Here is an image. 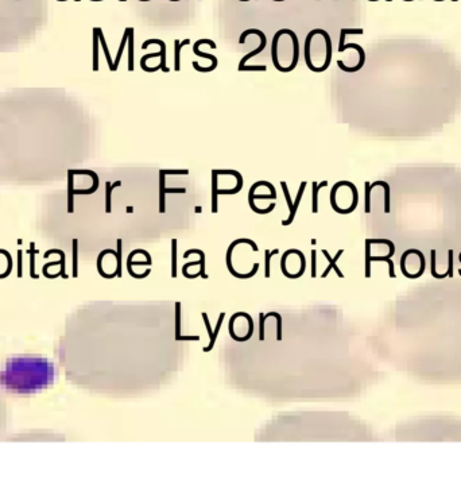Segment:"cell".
I'll list each match as a JSON object with an SVG mask.
<instances>
[{
    "label": "cell",
    "instance_id": "17",
    "mask_svg": "<svg viewBox=\"0 0 461 487\" xmlns=\"http://www.w3.org/2000/svg\"><path fill=\"white\" fill-rule=\"evenodd\" d=\"M128 34H130V27H127V29L124 30V34H123V38H122V42H120L119 50H118L116 58H115V61H113V72H116V70H118V68H119L120 60H122V56H123V51H124V49H126V46H127Z\"/></svg>",
    "mask_w": 461,
    "mask_h": 487
},
{
    "label": "cell",
    "instance_id": "37",
    "mask_svg": "<svg viewBox=\"0 0 461 487\" xmlns=\"http://www.w3.org/2000/svg\"><path fill=\"white\" fill-rule=\"evenodd\" d=\"M127 212H128V214H131V212H133V207H128Z\"/></svg>",
    "mask_w": 461,
    "mask_h": 487
},
{
    "label": "cell",
    "instance_id": "10",
    "mask_svg": "<svg viewBox=\"0 0 461 487\" xmlns=\"http://www.w3.org/2000/svg\"><path fill=\"white\" fill-rule=\"evenodd\" d=\"M305 188H306V181H302V182H301V185H299L298 192H297L295 201L293 203V211H291L290 215H289V219H286V220H283V222H282V226L287 227V226H290L291 223L294 222L295 215H297V211H298V207H299V204H301V200H302L303 193H305Z\"/></svg>",
    "mask_w": 461,
    "mask_h": 487
},
{
    "label": "cell",
    "instance_id": "29",
    "mask_svg": "<svg viewBox=\"0 0 461 487\" xmlns=\"http://www.w3.org/2000/svg\"><path fill=\"white\" fill-rule=\"evenodd\" d=\"M279 250L275 248L274 251H270V250H265V277L270 278V261L274 255H277Z\"/></svg>",
    "mask_w": 461,
    "mask_h": 487
},
{
    "label": "cell",
    "instance_id": "4",
    "mask_svg": "<svg viewBox=\"0 0 461 487\" xmlns=\"http://www.w3.org/2000/svg\"><path fill=\"white\" fill-rule=\"evenodd\" d=\"M150 45H159V46H161V51H158V53H150V54H146V56L142 57L141 68L145 66L146 61L150 60V58H154V57L157 58V57H159V58H161V70L167 73L170 69L167 68V65H166V43L163 42V41H161V39H147L146 42L142 43V49L145 50V49H147Z\"/></svg>",
    "mask_w": 461,
    "mask_h": 487
},
{
    "label": "cell",
    "instance_id": "3",
    "mask_svg": "<svg viewBox=\"0 0 461 487\" xmlns=\"http://www.w3.org/2000/svg\"><path fill=\"white\" fill-rule=\"evenodd\" d=\"M251 34H255V35H258V37H259V39H261V45L256 47L255 50L250 51L248 54H246V56H244L243 58L240 60L239 66H238V70H239V72H243V68L246 66V64H247V61L251 60V58H254L256 54H259L261 51L265 50L266 45H267V38H266V34L262 30H258V29H248V30L243 31V33H242V35H240V38H239L240 45H244V43H246V38H247L248 35H251Z\"/></svg>",
    "mask_w": 461,
    "mask_h": 487
},
{
    "label": "cell",
    "instance_id": "33",
    "mask_svg": "<svg viewBox=\"0 0 461 487\" xmlns=\"http://www.w3.org/2000/svg\"><path fill=\"white\" fill-rule=\"evenodd\" d=\"M448 277L453 278V250H448Z\"/></svg>",
    "mask_w": 461,
    "mask_h": 487
},
{
    "label": "cell",
    "instance_id": "35",
    "mask_svg": "<svg viewBox=\"0 0 461 487\" xmlns=\"http://www.w3.org/2000/svg\"><path fill=\"white\" fill-rule=\"evenodd\" d=\"M317 277V251L312 250V278Z\"/></svg>",
    "mask_w": 461,
    "mask_h": 487
},
{
    "label": "cell",
    "instance_id": "9",
    "mask_svg": "<svg viewBox=\"0 0 461 487\" xmlns=\"http://www.w3.org/2000/svg\"><path fill=\"white\" fill-rule=\"evenodd\" d=\"M322 254H324L325 258L328 259L329 263H328V267L325 269L324 273L321 274V278H326V275H328V274L330 273L332 270H334V271H336V274H337L338 277H340V278H344V274L341 273V270L338 269V266L336 265V262L338 261V258H340V256H341L342 254H344V250H342V248H341V250H338L337 254H336V256H334V258H332V256L329 255V252L326 251V250H322Z\"/></svg>",
    "mask_w": 461,
    "mask_h": 487
},
{
    "label": "cell",
    "instance_id": "49",
    "mask_svg": "<svg viewBox=\"0 0 461 487\" xmlns=\"http://www.w3.org/2000/svg\"><path fill=\"white\" fill-rule=\"evenodd\" d=\"M18 2H19V0H18Z\"/></svg>",
    "mask_w": 461,
    "mask_h": 487
},
{
    "label": "cell",
    "instance_id": "24",
    "mask_svg": "<svg viewBox=\"0 0 461 487\" xmlns=\"http://www.w3.org/2000/svg\"><path fill=\"white\" fill-rule=\"evenodd\" d=\"M371 184L366 181L364 182V197H366V201H364V212L366 214H370L371 212Z\"/></svg>",
    "mask_w": 461,
    "mask_h": 487
},
{
    "label": "cell",
    "instance_id": "8",
    "mask_svg": "<svg viewBox=\"0 0 461 487\" xmlns=\"http://www.w3.org/2000/svg\"><path fill=\"white\" fill-rule=\"evenodd\" d=\"M201 45H209L210 49H216V47H217L216 46V43H214L213 41H210V39H198V41L194 43V46H193V53H194L197 57H202V58L210 60L214 68H217V64H218L217 58H216L214 56H212V54H206V53H204V51H201L200 50Z\"/></svg>",
    "mask_w": 461,
    "mask_h": 487
},
{
    "label": "cell",
    "instance_id": "26",
    "mask_svg": "<svg viewBox=\"0 0 461 487\" xmlns=\"http://www.w3.org/2000/svg\"><path fill=\"white\" fill-rule=\"evenodd\" d=\"M181 303L177 301L175 303V340L178 342V339L181 338Z\"/></svg>",
    "mask_w": 461,
    "mask_h": 487
},
{
    "label": "cell",
    "instance_id": "46",
    "mask_svg": "<svg viewBox=\"0 0 461 487\" xmlns=\"http://www.w3.org/2000/svg\"><path fill=\"white\" fill-rule=\"evenodd\" d=\"M452 2H454V3H456V2H457V0H452Z\"/></svg>",
    "mask_w": 461,
    "mask_h": 487
},
{
    "label": "cell",
    "instance_id": "11",
    "mask_svg": "<svg viewBox=\"0 0 461 487\" xmlns=\"http://www.w3.org/2000/svg\"><path fill=\"white\" fill-rule=\"evenodd\" d=\"M165 177L162 171H159V214H165L166 212V182H165Z\"/></svg>",
    "mask_w": 461,
    "mask_h": 487
},
{
    "label": "cell",
    "instance_id": "12",
    "mask_svg": "<svg viewBox=\"0 0 461 487\" xmlns=\"http://www.w3.org/2000/svg\"><path fill=\"white\" fill-rule=\"evenodd\" d=\"M134 35H135V31H134V29L133 27H130V34H128V42H127V45H128V70L130 72H134V69H135V65H134V54H135V49H134V45H135V38H134Z\"/></svg>",
    "mask_w": 461,
    "mask_h": 487
},
{
    "label": "cell",
    "instance_id": "45",
    "mask_svg": "<svg viewBox=\"0 0 461 487\" xmlns=\"http://www.w3.org/2000/svg\"><path fill=\"white\" fill-rule=\"evenodd\" d=\"M74 2H81V0H74Z\"/></svg>",
    "mask_w": 461,
    "mask_h": 487
},
{
    "label": "cell",
    "instance_id": "21",
    "mask_svg": "<svg viewBox=\"0 0 461 487\" xmlns=\"http://www.w3.org/2000/svg\"><path fill=\"white\" fill-rule=\"evenodd\" d=\"M224 317H225V312L220 313V317H218L217 324H216V328L213 329V336L209 339V344H208L206 347H204V352H209V351L213 350L214 343H216V338H217L218 332H220V328H221V324H222V321H224Z\"/></svg>",
    "mask_w": 461,
    "mask_h": 487
},
{
    "label": "cell",
    "instance_id": "1",
    "mask_svg": "<svg viewBox=\"0 0 461 487\" xmlns=\"http://www.w3.org/2000/svg\"><path fill=\"white\" fill-rule=\"evenodd\" d=\"M56 378L50 360L41 356H17L6 362L0 371V386L10 393L31 394L47 389Z\"/></svg>",
    "mask_w": 461,
    "mask_h": 487
},
{
    "label": "cell",
    "instance_id": "43",
    "mask_svg": "<svg viewBox=\"0 0 461 487\" xmlns=\"http://www.w3.org/2000/svg\"><path fill=\"white\" fill-rule=\"evenodd\" d=\"M386 2H389V3H391V2H393V0H386Z\"/></svg>",
    "mask_w": 461,
    "mask_h": 487
},
{
    "label": "cell",
    "instance_id": "36",
    "mask_svg": "<svg viewBox=\"0 0 461 487\" xmlns=\"http://www.w3.org/2000/svg\"><path fill=\"white\" fill-rule=\"evenodd\" d=\"M166 193H186L185 188H166Z\"/></svg>",
    "mask_w": 461,
    "mask_h": 487
},
{
    "label": "cell",
    "instance_id": "22",
    "mask_svg": "<svg viewBox=\"0 0 461 487\" xmlns=\"http://www.w3.org/2000/svg\"><path fill=\"white\" fill-rule=\"evenodd\" d=\"M98 45H100V39H98V34L96 27L93 29V72L98 70Z\"/></svg>",
    "mask_w": 461,
    "mask_h": 487
},
{
    "label": "cell",
    "instance_id": "13",
    "mask_svg": "<svg viewBox=\"0 0 461 487\" xmlns=\"http://www.w3.org/2000/svg\"><path fill=\"white\" fill-rule=\"evenodd\" d=\"M190 43V39H184L182 42L175 39L174 41V70L175 72H179L181 70V50L182 47L186 46Z\"/></svg>",
    "mask_w": 461,
    "mask_h": 487
},
{
    "label": "cell",
    "instance_id": "32",
    "mask_svg": "<svg viewBox=\"0 0 461 487\" xmlns=\"http://www.w3.org/2000/svg\"><path fill=\"white\" fill-rule=\"evenodd\" d=\"M273 317L277 319V340H282V338H283L282 336V316L279 313L274 312Z\"/></svg>",
    "mask_w": 461,
    "mask_h": 487
},
{
    "label": "cell",
    "instance_id": "5",
    "mask_svg": "<svg viewBox=\"0 0 461 487\" xmlns=\"http://www.w3.org/2000/svg\"><path fill=\"white\" fill-rule=\"evenodd\" d=\"M258 188H259V182H255V184L252 185L251 188H250V192H248V204H250V208L258 215L270 214L271 211L275 210V203H271L266 210H259L255 204V199H263V200H265V199H270V200H275L277 196H275V194H271V193H270V194H255L256 189Z\"/></svg>",
    "mask_w": 461,
    "mask_h": 487
},
{
    "label": "cell",
    "instance_id": "48",
    "mask_svg": "<svg viewBox=\"0 0 461 487\" xmlns=\"http://www.w3.org/2000/svg\"><path fill=\"white\" fill-rule=\"evenodd\" d=\"M336 2H337V0H336Z\"/></svg>",
    "mask_w": 461,
    "mask_h": 487
},
{
    "label": "cell",
    "instance_id": "34",
    "mask_svg": "<svg viewBox=\"0 0 461 487\" xmlns=\"http://www.w3.org/2000/svg\"><path fill=\"white\" fill-rule=\"evenodd\" d=\"M162 171L165 175H188L189 170L188 169H184V170H159Z\"/></svg>",
    "mask_w": 461,
    "mask_h": 487
},
{
    "label": "cell",
    "instance_id": "30",
    "mask_svg": "<svg viewBox=\"0 0 461 487\" xmlns=\"http://www.w3.org/2000/svg\"><path fill=\"white\" fill-rule=\"evenodd\" d=\"M435 254H437V251H435V250H431V251H430V255H431V275H433L434 278H437V279H442V278L448 277V273H445V274L437 273V270H435Z\"/></svg>",
    "mask_w": 461,
    "mask_h": 487
},
{
    "label": "cell",
    "instance_id": "40",
    "mask_svg": "<svg viewBox=\"0 0 461 487\" xmlns=\"http://www.w3.org/2000/svg\"><path fill=\"white\" fill-rule=\"evenodd\" d=\"M458 261H460V263H461V252H460V255H458Z\"/></svg>",
    "mask_w": 461,
    "mask_h": 487
},
{
    "label": "cell",
    "instance_id": "41",
    "mask_svg": "<svg viewBox=\"0 0 461 487\" xmlns=\"http://www.w3.org/2000/svg\"><path fill=\"white\" fill-rule=\"evenodd\" d=\"M403 2H414V0H403Z\"/></svg>",
    "mask_w": 461,
    "mask_h": 487
},
{
    "label": "cell",
    "instance_id": "27",
    "mask_svg": "<svg viewBox=\"0 0 461 487\" xmlns=\"http://www.w3.org/2000/svg\"><path fill=\"white\" fill-rule=\"evenodd\" d=\"M371 277V242L366 239V278Z\"/></svg>",
    "mask_w": 461,
    "mask_h": 487
},
{
    "label": "cell",
    "instance_id": "19",
    "mask_svg": "<svg viewBox=\"0 0 461 487\" xmlns=\"http://www.w3.org/2000/svg\"><path fill=\"white\" fill-rule=\"evenodd\" d=\"M328 185V181H322L321 184H317V181L313 182V190H312V212L317 214L318 212V190L321 188H324Z\"/></svg>",
    "mask_w": 461,
    "mask_h": 487
},
{
    "label": "cell",
    "instance_id": "28",
    "mask_svg": "<svg viewBox=\"0 0 461 487\" xmlns=\"http://www.w3.org/2000/svg\"><path fill=\"white\" fill-rule=\"evenodd\" d=\"M118 244V251H116V262H118V269H116V275L118 277H122V254H123V240L118 239L116 242Z\"/></svg>",
    "mask_w": 461,
    "mask_h": 487
},
{
    "label": "cell",
    "instance_id": "39",
    "mask_svg": "<svg viewBox=\"0 0 461 487\" xmlns=\"http://www.w3.org/2000/svg\"><path fill=\"white\" fill-rule=\"evenodd\" d=\"M274 2H277V3H281V2H285V0H274Z\"/></svg>",
    "mask_w": 461,
    "mask_h": 487
},
{
    "label": "cell",
    "instance_id": "20",
    "mask_svg": "<svg viewBox=\"0 0 461 487\" xmlns=\"http://www.w3.org/2000/svg\"><path fill=\"white\" fill-rule=\"evenodd\" d=\"M217 186H218V175L212 171V212L217 214L218 205H217Z\"/></svg>",
    "mask_w": 461,
    "mask_h": 487
},
{
    "label": "cell",
    "instance_id": "42",
    "mask_svg": "<svg viewBox=\"0 0 461 487\" xmlns=\"http://www.w3.org/2000/svg\"><path fill=\"white\" fill-rule=\"evenodd\" d=\"M169 2H179V0H169Z\"/></svg>",
    "mask_w": 461,
    "mask_h": 487
},
{
    "label": "cell",
    "instance_id": "38",
    "mask_svg": "<svg viewBox=\"0 0 461 487\" xmlns=\"http://www.w3.org/2000/svg\"><path fill=\"white\" fill-rule=\"evenodd\" d=\"M201 211H202V210H201V207H196V212H197V214H198V212H201Z\"/></svg>",
    "mask_w": 461,
    "mask_h": 487
},
{
    "label": "cell",
    "instance_id": "2",
    "mask_svg": "<svg viewBox=\"0 0 461 487\" xmlns=\"http://www.w3.org/2000/svg\"><path fill=\"white\" fill-rule=\"evenodd\" d=\"M240 243H246V244H248L250 247L254 250L255 252H258L259 251V248H258V246H256V243L255 242H252L251 239H246V238H240V239H236V240H234L232 243L229 244V247H228V250H226V255H225V261H226V267H228V271H229L234 277H236V278H242V279H248V278H251V277H254L256 273H258V269H259V263H254V267H252V270L250 271V273H247V274H240V273H238L235 269H234V266H232V252H234V250H235V247L238 246V244H240Z\"/></svg>",
    "mask_w": 461,
    "mask_h": 487
},
{
    "label": "cell",
    "instance_id": "44",
    "mask_svg": "<svg viewBox=\"0 0 461 487\" xmlns=\"http://www.w3.org/2000/svg\"><path fill=\"white\" fill-rule=\"evenodd\" d=\"M119 2H127V0H119Z\"/></svg>",
    "mask_w": 461,
    "mask_h": 487
},
{
    "label": "cell",
    "instance_id": "18",
    "mask_svg": "<svg viewBox=\"0 0 461 487\" xmlns=\"http://www.w3.org/2000/svg\"><path fill=\"white\" fill-rule=\"evenodd\" d=\"M375 186H383L384 189V214H390V185L386 181H375L372 182L371 188L374 189Z\"/></svg>",
    "mask_w": 461,
    "mask_h": 487
},
{
    "label": "cell",
    "instance_id": "31",
    "mask_svg": "<svg viewBox=\"0 0 461 487\" xmlns=\"http://www.w3.org/2000/svg\"><path fill=\"white\" fill-rule=\"evenodd\" d=\"M265 323L266 317L263 313H259V340H265Z\"/></svg>",
    "mask_w": 461,
    "mask_h": 487
},
{
    "label": "cell",
    "instance_id": "6",
    "mask_svg": "<svg viewBox=\"0 0 461 487\" xmlns=\"http://www.w3.org/2000/svg\"><path fill=\"white\" fill-rule=\"evenodd\" d=\"M347 49H355V50L358 51L359 53V62H358V65H355V66H351V68H348L344 62H342L341 60H338L337 61V66L341 70H344V72H350V73H354V72H358V70H360V69L363 68L364 66V62H366V51H364V49L360 45H358V43H345L344 46L342 47H338V53H342V51H345Z\"/></svg>",
    "mask_w": 461,
    "mask_h": 487
},
{
    "label": "cell",
    "instance_id": "47",
    "mask_svg": "<svg viewBox=\"0 0 461 487\" xmlns=\"http://www.w3.org/2000/svg\"><path fill=\"white\" fill-rule=\"evenodd\" d=\"M317 2H320V0H317Z\"/></svg>",
    "mask_w": 461,
    "mask_h": 487
},
{
    "label": "cell",
    "instance_id": "7",
    "mask_svg": "<svg viewBox=\"0 0 461 487\" xmlns=\"http://www.w3.org/2000/svg\"><path fill=\"white\" fill-rule=\"evenodd\" d=\"M192 254H198V255H200V259H198V261H194V262H188L186 265H184L182 270L190 269L192 266H200V271H198V273H200V277L204 278V279H206V278H208V275H206V273H205V254H204V251H201V250H197V248H192V250H188V251L185 252L184 258L186 259V258H189V256L192 255Z\"/></svg>",
    "mask_w": 461,
    "mask_h": 487
},
{
    "label": "cell",
    "instance_id": "25",
    "mask_svg": "<svg viewBox=\"0 0 461 487\" xmlns=\"http://www.w3.org/2000/svg\"><path fill=\"white\" fill-rule=\"evenodd\" d=\"M177 239L171 240V277L177 278Z\"/></svg>",
    "mask_w": 461,
    "mask_h": 487
},
{
    "label": "cell",
    "instance_id": "23",
    "mask_svg": "<svg viewBox=\"0 0 461 487\" xmlns=\"http://www.w3.org/2000/svg\"><path fill=\"white\" fill-rule=\"evenodd\" d=\"M391 254L389 252V255H386V256H371V262L374 261V262H387L389 263V275H390V278H395L397 277V274H395V271H394V262L390 259L391 258Z\"/></svg>",
    "mask_w": 461,
    "mask_h": 487
},
{
    "label": "cell",
    "instance_id": "15",
    "mask_svg": "<svg viewBox=\"0 0 461 487\" xmlns=\"http://www.w3.org/2000/svg\"><path fill=\"white\" fill-rule=\"evenodd\" d=\"M118 186H122V181H116L113 184L105 182V212L111 214L112 212V190Z\"/></svg>",
    "mask_w": 461,
    "mask_h": 487
},
{
    "label": "cell",
    "instance_id": "16",
    "mask_svg": "<svg viewBox=\"0 0 461 487\" xmlns=\"http://www.w3.org/2000/svg\"><path fill=\"white\" fill-rule=\"evenodd\" d=\"M96 30H97L98 39H100V45H101V47H102V51H104V54H105V60H107L108 68H109V70H111V72H113V61H112V57H111V54H109V49H108V46H107V41H105V37H104V34H102V30L100 29V27H96Z\"/></svg>",
    "mask_w": 461,
    "mask_h": 487
},
{
    "label": "cell",
    "instance_id": "14",
    "mask_svg": "<svg viewBox=\"0 0 461 487\" xmlns=\"http://www.w3.org/2000/svg\"><path fill=\"white\" fill-rule=\"evenodd\" d=\"M73 170H68V212H74V181H73Z\"/></svg>",
    "mask_w": 461,
    "mask_h": 487
}]
</instances>
